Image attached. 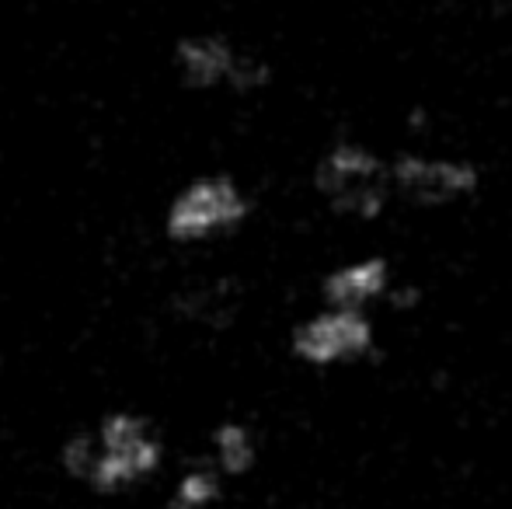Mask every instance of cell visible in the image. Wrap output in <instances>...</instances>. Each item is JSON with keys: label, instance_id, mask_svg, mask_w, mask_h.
Returning a JSON list of instances; mask_svg holds the SVG:
<instances>
[{"label": "cell", "instance_id": "cell-1", "mask_svg": "<svg viewBox=\"0 0 512 509\" xmlns=\"http://www.w3.org/2000/svg\"><path fill=\"white\" fill-rule=\"evenodd\" d=\"M164 464V440L140 412L115 408L95 429H77L63 440L60 468L70 482L88 485L98 496H122L150 482Z\"/></svg>", "mask_w": 512, "mask_h": 509}, {"label": "cell", "instance_id": "cell-2", "mask_svg": "<svg viewBox=\"0 0 512 509\" xmlns=\"http://www.w3.org/2000/svg\"><path fill=\"white\" fill-rule=\"evenodd\" d=\"M314 189L338 217L377 220L394 192L391 161L359 140H338L314 164Z\"/></svg>", "mask_w": 512, "mask_h": 509}, {"label": "cell", "instance_id": "cell-3", "mask_svg": "<svg viewBox=\"0 0 512 509\" xmlns=\"http://www.w3.org/2000/svg\"><path fill=\"white\" fill-rule=\"evenodd\" d=\"M182 88L189 91H230V95H258L272 84V67L265 56L237 46L223 32H189L171 49Z\"/></svg>", "mask_w": 512, "mask_h": 509}, {"label": "cell", "instance_id": "cell-4", "mask_svg": "<svg viewBox=\"0 0 512 509\" xmlns=\"http://www.w3.org/2000/svg\"><path fill=\"white\" fill-rule=\"evenodd\" d=\"M251 217V196L230 175H199L171 196L164 238L175 245H206L227 238Z\"/></svg>", "mask_w": 512, "mask_h": 509}, {"label": "cell", "instance_id": "cell-5", "mask_svg": "<svg viewBox=\"0 0 512 509\" xmlns=\"http://www.w3.org/2000/svg\"><path fill=\"white\" fill-rule=\"evenodd\" d=\"M377 342V328L370 321V311H352V307H328L300 321L290 335V349L300 363L314 370L342 367L370 356Z\"/></svg>", "mask_w": 512, "mask_h": 509}, {"label": "cell", "instance_id": "cell-6", "mask_svg": "<svg viewBox=\"0 0 512 509\" xmlns=\"http://www.w3.org/2000/svg\"><path fill=\"white\" fill-rule=\"evenodd\" d=\"M391 185L411 206L439 210L471 199L481 189V168L467 157L401 154L391 161Z\"/></svg>", "mask_w": 512, "mask_h": 509}, {"label": "cell", "instance_id": "cell-7", "mask_svg": "<svg viewBox=\"0 0 512 509\" xmlns=\"http://www.w3.org/2000/svg\"><path fill=\"white\" fill-rule=\"evenodd\" d=\"M394 290V272L384 255L352 258V262L331 269L321 279V300L328 307H352V311H370V304L387 300Z\"/></svg>", "mask_w": 512, "mask_h": 509}, {"label": "cell", "instance_id": "cell-8", "mask_svg": "<svg viewBox=\"0 0 512 509\" xmlns=\"http://www.w3.org/2000/svg\"><path fill=\"white\" fill-rule=\"evenodd\" d=\"M178 314L192 325L223 328L234 321L237 314V290L227 279H209L203 286H185L175 300Z\"/></svg>", "mask_w": 512, "mask_h": 509}, {"label": "cell", "instance_id": "cell-9", "mask_svg": "<svg viewBox=\"0 0 512 509\" xmlns=\"http://www.w3.org/2000/svg\"><path fill=\"white\" fill-rule=\"evenodd\" d=\"M209 450H213V464L223 471V478H244L258 464V436L241 419H223L209 436Z\"/></svg>", "mask_w": 512, "mask_h": 509}, {"label": "cell", "instance_id": "cell-10", "mask_svg": "<svg viewBox=\"0 0 512 509\" xmlns=\"http://www.w3.org/2000/svg\"><path fill=\"white\" fill-rule=\"evenodd\" d=\"M223 499V471L209 464H196L178 475L171 489V509H213Z\"/></svg>", "mask_w": 512, "mask_h": 509}, {"label": "cell", "instance_id": "cell-11", "mask_svg": "<svg viewBox=\"0 0 512 509\" xmlns=\"http://www.w3.org/2000/svg\"><path fill=\"white\" fill-rule=\"evenodd\" d=\"M164 509H171V506H164Z\"/></svg>", "mask_w": 512, "mask_h": 509}]
</instances>
